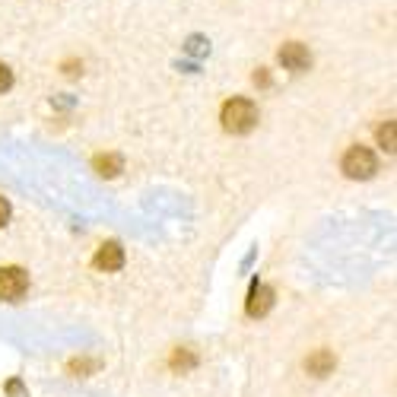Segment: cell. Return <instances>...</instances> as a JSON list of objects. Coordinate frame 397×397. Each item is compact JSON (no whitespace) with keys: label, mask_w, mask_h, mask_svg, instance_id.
Instances as JSON below:
<instances>
[{"label":"cell","mask_w":397,"mask_h":397,"mask_svg":"<svg viewBox=\"0 0 397 397\" xmlns=\"http://www.w3.org/2000/svg\"><path fill=\"white\" fill-rule=\"evenodd\" d=\"M26 289H29V276L19 267H3L0 270V299L16 302V299H23Z\"/></svg>","instance_id":"cell-3"},{"label":"cell","mask_w":397,"mask_h":397,"mask_svg":"<svg viewBox=\"0 0 397 397\" xmlns=\"http://www.w3.org/2000/svg\"><path fill=\"white\" fill-rule=\"evenodd\" d=\"M95 267H99V270H121L124 267L121 245H115V242L102 245V248H99V254H95Z\"/></svg>","instance_id":"cell-7"},{"label":"cell","mask_w":397,"mask_h":397,"mask_svg":"<svg viewBox=\"0 0 397 397\" xmlns=\"http://www.w3.org/2000/svg\"><path fill=\"white\" fill-rule=\"evenodd\" d=\"M7 219H10V204L7 200H0V229L7 226Z\"/></svg>","instance_id":"cell-11"},{"label":"cell","mask_w":397,"mask_h":397,"mask_svg":"<svg viewBox=\"0 0 397 397\" xmlns=\"http://www.w3.org/2000/svg\"><path fill=\"white\" fill-rule=\"evenodd\" d=\"M13 86V73H10V67H3V64H0V93H3V89H10Z\"/></svg>","instance_id":"cell-10"},{"label":"cell","mask_w":397,"mask_h":397,"mask_svg":"<svg viewBox=\"0 0 397 397\" xmlns=\"http://www.w3.org/2000/svg\"><path fill=\"white\" fill-rule=\"evenodd\" d=\"M280 64H283L286 70H293V73H302V70H309L311 54H309V48H305V45L289 42V45H283V48H280Z\"/></svg>","instance_id":"cell-4"},{"label":"cell","mask_w":397,"mask_h":397,"mask_svg":"<svg viewBox=\"0 0 397 397\" xmlns=\"http://www.w3.org/2000/svg\"><path fill=\"white\" fill-rule=\"evenodd\" d=\"M95 169H99V175H105V178H115V175L121 172V156H99L95 159Z\"/></svg>","instance_id":"cell-8"},{"label":"cell","mask_w":397,"mask_h":397,"mask_svg":"<svg viewBox=\"0 0 397 397\" xmlns=\"http://www.w3.org/2000/svg\"><path fill=\"white\" fill-rule=\"evenodd\" d=\"M258 124V108L248 99H229L223 105V128L229 134H248Z\"/></svg>","instance_id":"cell-1"},{"label":"cell","mask_w":397,"mask_h":397,"mask_svg":"<svg viewBox=\"0 0 397 397\" xmlns=\"http://www.w3.org/2000/svg\"><path fill=\"white\" fill-rule=\"evenodd\" d=\"M270 305H274V293H270V286H251V296H248V315L251 318H261V315H267Z\"/></svg>","instance_id":"cell-5"},{"label":"cell","mask_w":397,"mask_h":397,"mask_svg":"<svg viewBox=\"0 0 397 397\" xmlns=\"http://www.w3.org/2000/svg\"><path fill=\"white\" fill-rule=\"evenodd\" d=\"M378 140H381V147L388 149V153H394V124H385V128L378 130Z\"/></svg>","instance_id":"cell-9"},{"label":"cell","mask_w":397,"mask_h":397,"mask_svg":"<svg viewBox=\"0 0 397 397\" xmlns=\"http://www.w3.org/2000/svg\"><path fill=\"white\" fill-rule=\"evenodd\" d=\"M194 359H191L188 353H175V359H172V365H191Z\"/></svg>","instance_id":"cell-12"},{"label":"cell","mask_w":397,"mask_h":397,"mask_svg":"<svg viewBox=\"0 0 397 397\" xmlns=\"http://www.w3.org/2000/svg\"><path fill=\"white\" fill-rule=\"evenodd\" d=\"M337 365L334 353L330 350H315V353L305 359V369H309V375H315V378H324V375H330Z\"/></svg>","instance_id":"cell-6"},{"label":"cell","mask_w":397,"mask_h":397,"mask_svg":"<svg viewBox=\"0 0 397 397\" xmlns=\"http://www.w3.org/2000/svg\"><path fill=\"white\" fill-rule=\"evenodd\" d=\"M375 169H378V163H375L372 149H365V147H353L344 156V172L350 175V178H372Z\"/></svg>","instance_id":"cell-2"}]
</instances>
